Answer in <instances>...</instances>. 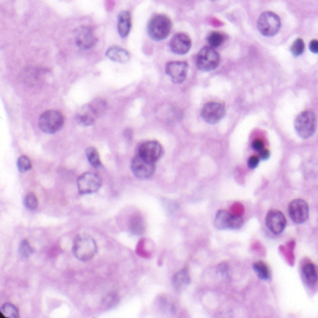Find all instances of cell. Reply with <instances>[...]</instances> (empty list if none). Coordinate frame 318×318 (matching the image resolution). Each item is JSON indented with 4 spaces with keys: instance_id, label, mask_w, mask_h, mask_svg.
I'll list each match as a JSON object with an SVG mask.
<instances>
[{
    "instance_id": "3957f363",
    "label": "cell",
    "mask_w": 318,
    "mask_h": 318,
    "mask_svg": "<svg viewBox=\"0 0 318 318\" xmlns=\"http://www.w3.org/2000/svg\"><path fill=\"white\" fill-rule=\"evenodd\" d=\"M317 116L313 111L306 110L301 112L295 119V130L301 138H309L313 136L317 129Z\"/></svg>"
},
{
    "instance_id": "5bb4252c",
    "label": "cell",
    "mask_w": 318,
    "mask_h": 318,
    "mask_svg": "<svg viewBox=\"0 0 318 318\" xmlns=\"http://www.w3.org/2000/svg\"><path fill=\"white\" fill-rule=\"evenodd\" d=\"M137 154L149 161H158L163 154V149L157 141H146L140 144Z\"/></svg>"
},
{
    "instance_id": "e0dca14e",
    "label": "cell",
    "mask_w": 318,
    "mask_h": 318,
    "mask_svg": "<svg viewBox=\"0 0 318 318\" xmlns=\"http://www.w3.org/2000/svg\"><path fill=\"white\" fill-rule=\"evenodd\" d=\"M169 46L172 52L179 55H184L189 52L191 48V40L187 34L179 33L173 37Z\"/></svg>"
},
{
    "instance_id": "ffe728a7",
    "label": "cell",
    "mask_w": 318,
    "mask_h": 318,
    "mask_svg": "<svg viewBox=\"0 0 318 318\" xmlns=\"http://www.w3.org/2000/svg\"><path fill=\"white\" fill-rule=\"evenodd\" d=\"M301 277L303 282L308 286H314L318 280V271L317 266L313 263H307L301 271Z\"/></svg>"
},
{
    "instance_id": "4fadbf2b",
    "label": "cell",
    "mask_w": 318,
    "mask_h": 318,
    "mask_svg": "<svg viewBox=\"0 0 318 318\" xmlns=\"http://www.w3.org/2000/svg\"><path fill=\"white\" fill-rule=\"evenodd\" d=\"M289 215L295 224H302L309 218V206L302 199L293 200L289 205Z\"/></svg>"
},
{
    "instance_id": "f546056e",
    "label": "cell",
    "mask_w": 318,
    "mask_h": 318,
    "mask_svg": "<svg viewBox=\"0 0 318 318\" xmlns=\"http://www.w3.org/2000/svg\"><path fill=\"white\" fill-rule=\"evenodd\" d=\"M259 160H260V158H259V156H257V155L251 156L249 159V161H248L249 168L250 169H255L256 167H258Z\"/></svg>"
},
{
    "instance_id": "8fae6325",
    "label": "cell",
    "mask_w": 318,
    "mask_h": 318,
    "mask_svg": "<svg viewBox=\"0 0 318 318\" xmlns=\"http://www.w3.org/2000/svg\"><path fill=\"white\" fill-rule=\"evenodd\" d=\"M225 106L219 102H209L205 104L201 111L203 119L209 124L218 123L225 116Z\"/></svg>"
},
{
    "instance_id": "2e32d148",
    "label": "cell",
    "mask_w": 318,
    "mask_h": 318,
    "mask_svg": "<svg viewBox=\"0 0 318 318\" xmlns=\"http://www.w3.org/2000/svg\"><path fill=\"white\" fill-rule=\"evenodd\" d=\"M97 39L93 35L91 28L88 26H81L76 31L75 42L77 46L82 50L91 49L97 42Z\"/></svg>"
},
{
    "instance_id": "603a6c76",
    "label": "cell",
    "mask_w": 318,
    "mask_h": 318,
    "mask_svg": "<svg viewBox=\"0 0 318 318\" xmlns=\"http://www.w3.org/2000/svg\"><path fill=\"white\" fill-rule=\"evenodd\" d=\"M86 156L87 159L89 160L91 165L94 168H99L102 166V162L100 159L99 153L97 151V149L92 147H90L86 149Z\"/></svg>"
},
{
    "instance_id": "ba28073f",
    "label": "cell",
    "mask_w": 318,
    "mask_h": 318,
    "mask_svg": "<svg viewBox=\"0 0 318 318\" xmlns=\"http://www.w3.org/2000/svg\"><path fill=\"white\" fill-rule=\"evenodd\" d=\"M214 224L219 229H239L244 224V219L241 216L232 215L226 210H219Z\"/></svg>"
},
{
    "instance_id": "7402d4cb",
    "label": "cell",
    "mask_w": 318,
    "mask_h": 318,
    "mask_svg": "<svg viewBox=\"0 0 318 318\" xmlns=\"http://www.w3.org/2000/svg\"><path fill=\"white\" fill-rule=\"evenodd\" d=\"M253 269L259 279L267 281L271 278V272L266 263L262 261H257L253 264Z\"/></svg>"
},
{
    "instance_id": "30bf717a",
    "label": "cell",
    "mask_w": 318,
    "mask_h": 318,
    "mask_svg": "<svg viewBox=\"0 0 318 318\" xmlns=\"http://www.w3.org/2000/svg\"><path fill=\"white\" fill-rule=\"evenodd\" d=\"M131 168L134 175L140 179H149L153 176L156 166L155 162L149 161L136 154L131 162Z\"/></svg>"
},
{
    "instance_id": "484cf974",
    "label": "cell",
    "mask_w": 318,
    "mask_h": 318,
    "mask_svg": "<svg viewBox=\"0 0 318 318\" xmlns=\"http://www.w3.org/2000/svg\"><path fill=\"white\" fill-rule=\"evenodd\" d=\"M19 253H20L21 257L23 259H28L30 256L34 253V249L31 247V245L27 240H23L21 243Z\"/></svg>"
},
{
    "instance_id": "4316f807",
    "label": "cell",
    "mask_w": 318,
    "mask_h": 318,
    "mask_svg": "<svg viewBox=\"0 0 318 318\" xmlns=\"http://www.w3.org/2000/svg\"><path fill=\"white\" fill-rule=\"evenodd\" d=\"M23 204L26 208L28 210H31V211H34L36 210L38 205H39V202H38V199L36 197L35 194L33 193H28L25 198L23 200Z\"/></svg>"
},
{
    "instance_id": "f1b7e54d",
    "label": "cell",
    "mask_w": 318,
    "mask_h": 318,
    "mask_svg": "<svg viewBox=\"0 0 318 318\" xmlns=\"http://www.w3.org/2000/svg\"><path fill=\"white\" fill-rule=\"evenodd\" d=\"M304 49H305V45L303 40L301 39H297L291 46V52L294 56H299L303 53Z\"/></svg>"
},
{
    "instance_id": "7a4b0ae2",
    "label": "cell",
    "mask_w": 318,
    "mask_h": 318,
    "mask_svg": "<svg viewBox=\"0 0 318 318\" xmlns=\"http://www.w3.org/2000/svg\"><path fill=\"white\" fill-rule=\"evenodd\" d=\"M97 252L95 241L89 235H80L73 244V254L80 261H88Z\"/></svg>"
},
{
    "instance_id": "7c38bea8",
    "label": "cell",
    "mask_w": 318,
    "mask_h": 318,
    "mask_svg": "<svg viewBox=\"0 0 318 318\" xmlns=\"http://www.w3.org/2000/svg\"><path fill=\"white\" fill-rule=\"evenodd\" d=\"M189 65L184 61H171L165 66V73L175 84H181L188 75Z\"/></svg>"
},
{
    "instance_id": "52a82bcc",
    "label": "cell",
    "mask_w": 318,
    "mask_h": 318,
    "mask_svg": "<svg viewBox=\"0 0 318 318\" xmlns=\"http://www.w3.org/2000/svg\"><path fill=\"white\" fill-rule=\"evenodd\" d=\"M258 29L265 37L276 35L281 28V20L278 15L272 11L263 12L258 20Z\"/></svg>"
},
{
    "instance_id": "d6986e66",
    "label": "cell",
    "mask_w": 318,
    "mask_h": 318,
    "mask_svg": "<svg viewBox=\"0 0 318 318\" xmlns=\"http://www.w3.org/2000/svg\"><path fill=\"white\" fill-rule=\"evenodd\" d=\"M132 28V16L129 11H121L118 16V32L122 38H126L129 35Z\"/></svg>"
},
{
    "instance_id": "277c9868",
    "label": "cell",
    "mask_w": 318,
    "mask_h": 318,
    "mask_svg": "<svg viewBox=\"0 0 318 318\" xmlns=\"http://www.w3.org/2000/svg\"><path fill=\"white\" fill-rule=\"evenodd\" d=\"M107 107V103L102 99L94 100L91 104L84 106L78 112L76 119L83 126L92 125L100 113H103Z\"/></svg>"
},
{
    "instance_id": "4dcf8cb0",
    "label": "cell",
    "mask_w": 318,
    "mask_h": 318,
    "mask_svg": "<svg viewBox=\"0 0 318 318\" xmlns=\"http://www.w3.org/2000/svg\"><path fill=\"white\" fill-rule=\"evenodd\" d=\"M252 148L254 150H256L258 153H259V151H261L262 149H265L263 141L260 139L254 140L253 143H252Z\"/></svg>"
},
{
    "instance_id": "d6a6232c",
    "label": "cell",
    "mask_w": 318,
    "mask_h": 318,
    "mask_svg": "<svg viewBox=\"0 0 318 318\" xmlns=\"http://www.w3.org/2000/svg\"><path fill=\"white\" fill-rule=\"evenodd\" d=\"M270 155H271V153L268 149H263L259 152V157L260 159H268L270 158Z\"/></svg>"
},
{
    "instance_id": "836d02e7",
    "label": "cell",
    "mask_w": 318,
    "mask_h": 318,
    "mask_svg": "<svg viewBox=\"0 0 318 318\" xmlns=\"http://www.w3.org/2000/svg\"><path fill=\"white\" fill-rule=\"evenodd\" d=\"M213 1H214V0H213Z\"/></svg>"
},
{
    "instance_id": "d4e9b609",
    "label": "cell",
    "mask_w": 318,
    "mask_h": 318,
    "mask_svg": "<svg viewBox=\"0 0 318 318\" xmlns=\"http://www.w3.org/2000/svg\"><path fill=\"white\" fill-rule=\"evenodd\" d=\"M0 317L1 318H18L19 311L13 304L5 303L0 309Z\"/></svg>"
},
{
    "instance_id": "1f68e13d",
    "label": "cell",
    "mask_w": 318,
    "mask_h": 318,
    "mask_svg": "<svg viewBox=\"0 0 318 318\" xmlns=\"http://www.w3.org/2000/svg\"><path fill=\"white\" fill-rule=\"evenodd\" d=\"M309 48L312 52L314 53H318V40H314L310 42Z\"/></svg>"
},
{
    "instance_id": "9c48e42d",
    "label": "cell",
    "mask_w": 318,
    "mask_h": 318,
    "mask_svg": "<svg viewBox=\"0 0 318 318\" xmlns=\"http://www.w3.org/2000/svg\"><path fill=\"white\" fill-rule=\"evenodd\" d=\"M78 189L81 195L91 194L99 190L102 186V179L95 173H85L78 179Z\"/></svg>"
},
{
    "instance_id": "83f0119b",
    "label": "cell",
    "mask_w": 318,
    "mask_h": 318,
    "mask_svg": "<svg viewBox=\"0 0 318 318\" xmlns=\"http://www.w3.org/2000/svg\"><path fill=\"white\" fill-rule=\"evenodd\" d=\"M17 167L21 173H25V172L29 171L32 168V163H31L29 158L24 155L21 156L17 161Z\"/></svg>"
},
{
    "instance_id": "cb8c5ba5",
    "label": "cell",
    "mask_w": 318,
    "mask_h": 318,
    "mask_svg": "<svg viewBox=\"0 0 318 318\" xmlns=\"http://www.w3.org/2000/svg\"><path fill=\"white\" fill-rule=\"evenodd\" d=\"M225 40H226L225 35L220 32H212L209 34L208 37H207L209 46L214 49L220 47Z\"/></svg>"
},
{
    "instance_id": "44dd1931",
    "label": "cell",
    "mask_w": 318,
    "mask_h": 318,
    "mask_svg": "<svg viewBox=\"0 0 318 318\" xmlns=\"http://www.w3.org/2000/svg\"><path fill=\"white\" fill-rule=\"evenodd\" d=\"M190 283L189 272L187 269H182L179 271L173 277V285L177 290H183L186 289Z\"/></svg>"
},
{
    "instance_id": "8992f818",
    "label": "cell",
    "mask_w": 318,
    "mask_h": 318,
    "mask_svg": "<svg viewBox=\"0 0 318 318\" xmlns=\"http://www.w3.org/2000/svg\"><path fill=\"white\" fill-rule=\"evenodd\" d=\"M219 52L210 46H205L201 49L196 56L197 68L204 72L216 69L219 67Z\"/></svg>"
},
{
    "instance_id": "9a60e30c",
    "label": "cell",
    "mask_w": 318,
    "mask_h": 318,
    "mask_svg": "<svg viewBox=\"0 0 318 318\" xmlns=\"http://www.w3.org/2000/svg\"><path fill=\"white\" fill-rule=\"evenodd\" d=\"M269 230L274 234L282 233L287 226V219L278 210H270L265 220Z\"/></svg>"
},
{
    "instance_id": "6da1fadb",
    "label": "cell",
    "mask_w": 318,
    "mask_h": 318,
    "mask_svg": "<svg viewBox=\"0 0 318 318\" xmlns=\"http://www.w3.org/2000/svg\"><path fill=\"white\" fill-rule=\"evenodd\" d=\"M173 24L168 16L164 14H157L149 21L148 33L152 40L160 41L169 36Z\"/></svg>"
},
{
    "instance_id": "ac0fdd59",
    "label": "cell",
    "mask_w": 318,
    "mask_h": 318,
    "mask_svg": "<svg viewBox=\"0 0 318 318\" xmlns=\"http://www.w3.org/2000/svg\"><path fill=\"white\" fill-rule=\"evenodd\" d=\"M106 55L109 59L119 64H126L131 58L129 51L119 46H112L109 48L106 52Z\"/></svg>"
},
{
    "instance_id": "5b68a950",
    "label": "cell",
    "mask_w": 318,
    "mask_h": 318,
    "mask_svg": "<svg viewBox=\"0 0 318 318\" xmlns=\"http://www.w3.org/2000/svg\"><path fill=\"white\" fill-rule=\"evenodd\" d=\"M65 119L58 110H48L41 114L39 119V127L46 134H55L63 128Z\"/></svg>"
}]
</instances>
